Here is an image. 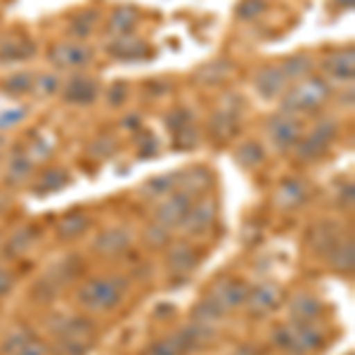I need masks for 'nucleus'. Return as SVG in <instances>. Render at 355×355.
<instances>
[{"label": "nucleus", "mask_w": 355, "mask_h": 355, "mask_svg": "<svg viewBox=\"0 0 355 355\" xmlns=\"http://www.w3.org/2000/svg\"><path fill=\"white\" fill-rule=\"evenodd\" d=\"M322 71L327 73L329 78H336V81H353L355 50L353 48L331 50V53L322 60Z\"/></svg>", "instance_id": "f8f14e48"}, {"label": "nucleus", "mask_w": 355, "mask_h": 355, "mask_svg": "<svg viewBox=\"0 0 355 355\" xmlns=\"http://www.w3.org/2000/svg\"><path fill=\"white\" fill-rule=\"evenodd\" d=\"M190 206H192V199L187 197L185 192H171L168 197L157 206L154 218L164 227H178L185 223L187 214H190Z\"/></svg>", "instance_id": "0eeeda50"}, {"label": "nucleus", "mask_w": 355, "mask_h": 355, "mask_svg": "<svg viewBox=\"0 0 355 355\" xmlns=\"http://www.w3.org/2000/svg\"><path fill=\"white\" fill-rule=\"evenodd\" d=\"M266 8H268L266 0H242L237 8V17L239 19H254V17L266 12Z\"/></svg>", "instance_id": "58836bf2"}, {"label": "nucleus", "mask_w": 355, "mask_h": 355, "mask_svg": "<svg viewBox=\"0 0 355 355\" xmlns=\"http://www.w3.org/2000/svg\"><path fill=\"white\" fill-rule=\"evenodd\" d=\"M95 324L88 318H64L55 327L57 355H85L95 341Z\"/></svg>", "instance_id": "f03ea898"}, {"label": "nucleus", "mask_w": 355, "mask_h": 355, "mask_svg": "<svg viewBox=\"0 0 355 355\" xmlns=\"http://www.w3.org/2000/svg\"><path fill=\"white\" fill-rule=\"evenodd\" d=\"M95 24H97V12L95 10H83L78 17H73L71 21V33L78 38H85L95 31Z\"/></svg>", "instance_id": "f704fd0d"}, {"label": "nucleus", "mask_w": 355, "mask_h": 355, "mask_svg": "<svg viewBox=\"0 0 355 355\" xmlns=\"http://www.w3.org/2000/svg\"><path fill=\"white\" fill-rule=\"evenodd\" d=\"M24 114H26V110H15V112H8V114H0V128L17 123L21 116H24Z\"/></svg>", "instance_id": "8fccbe9b"}, {"label": "nucleus", "mask_w": 355, "mask_h": 355, "mask_svg": "<svg viewBox=\"0 0 355 355\" xmlns=\"http://www.w3.org/2000/svg\"><path fill=\"white\" fill-rule=\"evenodd\" d=\"M88 225H90V218L83 211H71V214L62 216V220L57 223V234H60L62 239H73L88 230Z\"/></svg>", "instance_id": "b1692460"}, {"label": "nucleus", "mask_w": 355, "mask_h": 355, "mask_svg": "<svg viewBox=\"0 0 355 355\" xmlns=\"http://www.w3.org/2000/svg\"><path fill=\"white\" fill-rule=\"evenodd\" d=\"M157 150H159L157 140H154L150 133H145V140H140V157H150V154H154Z\"/></svg>", "instance_id": "09e8293b"}, {"label": "nucleus", "mask_w": 355, "mask_h": 355, "mask_svg": "<svg viewBox=\"0 0 355 355\" xmlns=\"http://www.w3.org/2000/svg\"><path fill=\"white\" fill-rule=\"evenodd\" d=\"M55 67H83L93 60V50L83 43H57L48 50Z\"/></svg>", "instance_id": "9b49d317"}, {"label": "nucleus", "mask_w": 355, "mask_h": 355, "mask_svg": "<svg viewBox=\"0 0 355 355\" xmlns=\"http://www.w3.org/2000/svg\"><path fill=\"white\" fill-rule=\"evenodd\" d=\"M282 299H284V294L277 284H261V287H256V289H249L246 306H249L251 315L263 318V315H270L272 311H277Z\"/></svg>", "instance_id": "1a4fd4ad"}, {"label": "nucleus", "mask_w": 355, "mask_h": 355, "mask_svg": "<svg viewBox=\"0 0 355 355\" xmlns=\"http://www.w3.org/2000/svg\"><path fill=\"white\" fill-rule=\"evenodd\" d=\"M237 133V114L234 112H218L211 119V135H216L220 142L230 140Z\"/></svg>", "instance_id": "cd10ccee"}, {"label": "nucleus", "mask_w": 355, "mask_h": 355, "mask_svg": "<svg viewBox=\"0 0 355 355\" xmlns=\"http://www.w3.org/2000/svg\"><path fill=\"white\" fill-rule=\"evenodd\" d=\"M125 279L119 277H95L88 279L78 291V303L88 311H112L121 303L125 294Z\"/></svg>", "instance_id": "7ed1b4c3"}, {"label": "nucleus", "mask_w": 355, "mask_h": 355, "mask_svg": "<svg viewBox=\"0 0 355 355\" xmlns=\"http://www.w3.org/2000/svg\"><path fill=\"white\" fill-rule=\"evenodd\" d=\"M234 159H237V162L242 164L244 168H254V166L263 164V159H266V152H263L261 142L251 140V142H242V145L234 150Z\"/></svg>", "instance_id": "c85d7f7f"}, {"label": "nucleus", "mask_w": 355, "mask_h": 355, "mask_svg": "<svg viewBox=\"0 0 355 355\" xmlns=\"http://www.w3.org/2000/svg\"><path fill=\"white\" fill-rule=\"evenodd\" d=\"M90 152L93 154H100V157H107V154L114 152V142L110 137H102V140H97L93 147H90Z\"/></svg>", "instance_id": "49530a36"}, {"label": "nucleus", "mask_w": 355, "mask_h": 355, "mask_svg": "<svg viewBox=\"0 0 355 355\" xmlns=\"http://www.w3.org/2000/svg\"><path fill=\"white\" fill-rule=\"evenodd\" d=\"M145 239H147V244L152 246V249H162V246L168 244V227H164V225H150L145 230Z\"/></svg>", "instance_id": "ea45409f"}, {"label": "nucleus", "mask_w": 355, "mask_h": 355, "mask_svg": "<svg viewBox=\"0 0 355 355\" xmlns=\"http://www.w3.org/2000/svg\"><path fill=\"white\" fill-rule=\"evenodd\" d=\"M12 287H15L12 272L0 270V299H3V296H8V294H10V289H12Z\"/></svg>", "instance_id": "de8ad7c7"}, {"label": "nucleus", "mask_w": 355, "mask_h": 355, "mask_svg": "<svg viewBox=\"0 0 355 355\" xmlns=\"http://www.w3.org/2000/svg\"><path fill=\"white\" fill-rule=\"evenodd\" d=\"M36 239H38V227L26 225V227H21V230H17L15 234H10L8 244H5V251H8L10 259H15V256L31 249V244L36 242Z\"/></svg>", "instance_id": "393cba45"}, {"label": "nucleus", "mask_w": 355, "mask_h": 355, "mask_svg": "<svg viewBox=\"0 0 355 355\" xmlns=\"http://www.w3.org/2000/svg\"><path fill=\"white\" fill-rule=\"evenodd\" d=\"M287 83L289 81H287V76H284V71L279 64L261 67L254 76L256 90H259L263 97H268V100H270V97H277L284 88H287Z\"/></svg>", "instance_id": "ddd939ff"}, {"label": "nucleus", "mask_w": 355, "mask_h": 355, "mask_svg": "<svg viewBox=\"0 0 355 355\" xmlns=\"http://www.w3.org/2000/svg\"><path fill=\"white\" fill-rule=\"evenodd\" d=\"M95 251H100L102 256H116L125 251L130 246V234L125 230H119V227H114V230H107L102 232L100 237L95 239Z\"/></svg>", "instance_id": "aec40b11"}, {"label": "nucleus", "mask_w": 355, "mask_h": 355, "mask_svg": "<svg viewBox=\"0 0 355 355\" xmlns=\"http://www.w3.org/2000/svg\"><path fill=\"white\" fill-rule=\"evenodd\" d=\"M178 185L185 187L187 197H190V192H194V197H197V194L206 192L211 185H214V175H211L209 168L197 166V168H190L187 173H180V178H178Z\"/></svg>", "instance_id": "412c9836"}, {"label": "nucleus", "mask_w": 355, "mask_h": 355, "mask_svg": "<svg viewBox=\"0 0 355 355\" xmlns=\"http://www.w3.org/2000/svg\"><path fill=\"white\" fill-rule=\"evenodd\" d=\"M331 95V88L324 78L311 76L291 85L282 97V110L287 114H311L324 105Z\"/></svg>", "instance_id": "f257e3e1"}, {"label": "nucleus", "mask_w": 355, "mask_h": 355, "mask_svg": "<svg viewBox=\"0 0 355 355\" xmlns=\"http://www.w3.org/2000/svg\"><path fill=\"white\" fill-rule=\"evenodd\" d=\"M17 355H48V348H45L43 341H38L36 336H33V339H28L24 346L17 351Z\"/></svg>", "instance_id": "37998d69"}, {"label": "nucleus", "mask_w": 355, "mask_h": 355, "mask_svg": "<svg viewBox=\"0 0 355 355\" xmlns=\"http://www.w3.org/2000/svg\"><path fill=\"white\" fill-rule=\"evenodd\" d=\"M107 53L116 60H142V57H150V48L145 41L133 36H119L116 41L107 45Z\"/></svg>", "instance_id": "a211bd4d"}, {"label": "nucleus", "mask_w": 355, "mask_h": 355, "mask_svg": "<svg viewBox=\"0 0 355 355\" xmlns=\"http://www.w3.org/2000/svg\"><path fill=\"white\" fill-rule=\"evenodd\" d=\"M97 97V81L88 76H73L64 88V100L73 105H90Z\"/></svg>", "instance_id": "6ab92c4d"}, {"label": "nucleus", "mask_w": 355, "mask_h": 355, "mask_svg": "<svg viewBox=\"0 0 355 355\" xmlns=\"http://www.w3.org/2000/svg\"><path fill=\"white\" fill-rule=\"evenodd\" d=\"M31 88H33V78H31V73H24V71L15 73V76H10L3 81V90L10 95H24Z\"/></svg>", "instance_id": "e433bc0d"}, {"label": "nucleus", "mask_w": 355, "mask_h": 355, "mask_svg": "<svg viewBox=\"0 0 355 355\" xmlns=\"http://www.w3.org/2000/svg\"><path fill=\"white\" fill-rule=\"evenodd\" d=\"M36 48H33L28 41H8L5 45H0V60L3 62H19V60H28Z\"/></svg>", "instance_id": "2f4dec72"}, {"label": "nucleus", "mask_w": 355, "mask_h": 355, "mask_svg": "<svg viewBox=\"0 0 355 355\" xmlns=\"http://www.w3.org/2000/svg\"><path fill=\"white\" fill-rule=\"evenodd\" d=\"M38 90H41L43 95H53L60 90V81H57L55 76H41L38 78Z\"/></svg>", "instance_id": "a18cd8bd"}, {"label": "nucleus", "mask_w": 355, "mask_h": 355, "mask_svg": "<svg viewBox=\"0 0 355 355\" xmlns=\"http://www.w3.org/2000/svg\"><path fill=\"white\" fill-rule=\"evenodd\" d=\"M137 21V12L135 8H130V5H123V8H116L110 17V31L119 33V36H128L130 31H133Z\"/></svg>", "instance_id": "bb28decb"}, {"label": "nucleus", "mask_w": 355, "mask_h": 355, "mask_svg": "<svg viewBox=\"0 0 355 355\" xmlns=\"http://www.w3.org/2000/svg\"><path fill=\"white\" fill-rule=\"evenodd\" d=\"M5 206H8V199H5V197H0V211H3Z\"/></svg>", "instance_id": "864d4df0"}, {"label": "nucleus", "mask_w": 355, "mask_h": 355, "mask_svg": "<svg viewBox=\"0 0 355 355\" xmlns=\"http://www.w3.org/2000/svg\"><path fill=\"white\" fill-rule=\"evenodd\" d=\"M128 97V85H125L123 81H119V83H114L112 85V90H110V105H121V102Z\"/></svg>", "instance_id": "c03bdc74"}, {"label": "nucleus", "mask_w": 355, "mask_h": 355, "mask_svg": "<svg viewBox=\"0 0 355 355\" xmlns=\"http://www.w3.org/2000/svg\"><path fill=\"white\" fill-rule=\"evenodd\" d=\"M275 202L282 209H299L301 204L308 202V187L303 185L299 178H284L275 192Z\"/></svg>", "instance_id": "dca6fc26"}, {"label": "nucleus", "mask_w": 355, "mask_h": 355, "mask_svg": "<svg viewBox=\"0 0 355 355\" xmlns=\"http://www.w3.org/2000/svg\"><path fill=\"white\" fill-rule=\"evenodd\" d=\"M279 67H282L287 81H294V78H303L308 71H311L313 62L308 55H294V57H289V60H284Z\"/></svg>", "instance_id": "72a5a7b5"}, {"label": "nucleus", "mask_w": 355, "mask_h": 355, "mask_svg": "<svg viewBox=\"0 0 355 355\" xmlns=\"http://www.w3.org/2000/svg\"><path fill=\"white\" fill-rule=\"evenodd\" d=\"M31 168H33V159L21 152H15L8 164V180L12 182V185H19L24 178H28Z\"/></svg>", "instance_id": "c756f323"}, {"label": "nucleus", "mask_w": 355, "mask_h": 355, "mask_svg": "<svg viewBox=\"0 0 355 355\" xmlns=\"http://www.w3.org/2000/svg\"><path fill=\"white\" fill-rule=\"evenodd\" d=\"M322 313V303L315 299L313 294H296L291 299V315L296 322H313Z\"/></svg>", "instance_id": "4be33fe9"}, {"label": "nucleus", "mask_w": 355, "mask_h": 355, "mask_svg": "<svg viewBox=\"0 0 355 355\" xmlns=\"http://www.w3.org/2000/svg\"><path fill=\"white\" fill-rule=\"evenodd\" d=\"M216 336V329L209 324H190L182 327L175 334L164 336L162 341H157L150 348V355H187L197 351L199 346H204L206 341H211Z\"/></svg>", "instance_id": "20e7f679"}, {"label": "nucleus", "mask_w": 355, "mask_h": 355, "mask_svg": "<svg viewBox=\"0 0 355 355\" xmlns=\"http://www.w3.org/2000/svg\"><path fill=\"white\" fill-rule=\"evenodd\" d=\"M197 145V130H194V125H185V128H180L175 133V140H173V150H192V147Z\"/></svg>", "instance_id": "a19ab883"}, {"label": "nucleus", "mask_w": 355, "mask_h": 355, "mask_svg": "<svg viewBox=\"0 0 355 355\" xmlns=\"http://www.w3.org/2000/svg\"><path fill=\"white\" fill-rule=\"evenodd\" d=\"M166 123H168L171 130H175V133H178L180 128H185V125L192 123V114L187 110H182V107H178L175 112L168 114V121H166Z\"/></svg>", "instance_id": "79ce46f5"}, {"label": "nucleus", "mask_w": 355, "mask_h": 355, "mask_svg": "<svg viewBox=\"0 0 355 355\" xmlns=\"http://www.w3.org/2000/svg\"><path fill=\"white\" fill-rule=\"evenodd\" d=\"M246 296H249V284H246L244 279L225 277V279H220L214 289H211L209 299H214L223 308V311H225V308L242 306V303L246 301Z\"/></svg>", "instance_id": "9d476101"}, {"label": "nucleus", "mask_w": 355, "mask_h": 355, "mask_svg": "<svg viewBox=\"0 0 355 355\" xmlns=\"http://www.w3.org/2000/svg\"><path fill=\"white\" fill-rule=\"evenodd\" d=\"M308 244L315 254L327 256L336 244H339V225L334 220H320L315 223L308 232Z\"/></svg>", "instance_id": "4468645a"}, {"label": "nucleus", "mask_w": 355, "mask_h": 355, "mask_svg": "<svg viewBox=\"0 0 355 355\" xmlns=\"http://www.w3.org/2000/svg\"><path fill=\"white\" fill-rule=\"evenodd\" d=\"M336 3H339L341 8H353V0H336Z\"/></svg>", "instance_id": "603ef678"}, {"label": "nucleus", "mask_w": 355, "mask_h": 355, "mask_svg": "<svg viewBox=\"0 0 355 355\" xmlns=\"http://www.w3.org/2000/svg\"><path fill=\"white\" fill-rule=\"evenodd\" d=\"M329 263L336 272H343V275H351L353 272V266H355V246H353V239H339V244L329 251Z\"/></svg>", "instance_id": "5701e85b"}, {"label": "nucleus", "mask_w": 355, "mask_h": 355, "mask_svg": "<svg viewBox=\"0 0 355 355\" xmlns=\"http://www.w3.org/2000/svg\"><path fill=\"white\" fill-rule=\"evenodd\" d=\"M353 204V182H348L341 190V206H351Z\"/></svg>", "instance_id": "3c124183"}, {"label": "nucleus", "mask_w": 355, "mask_h": 355, "mask_svg": "<svg viewBox=\"0 0 355 355\" xmlns=\"http://www.w3.org/2000/svg\"><path fill=\"white\" fill-rule=\"evenodd\" d=\"M275 343L279 348L289 353H308V351H320L324 343L322 331H318L311 322H294L289 327H277L275 329Z\"/></svg>", "instance_id": "39448f33"}, {"label": "nucleus", "mask_w": 355, "mask_h": 355, "mask_svg": "<svg viewBox=\"0 0 355 355\" xmlns=\"http://www.w3.org/2000/svg\"><path fill=\"white\" fill-rule=\"evenodd\" d=\"M336 133H339V125H336L334 119H322L318 125L313 128V133L308 137H303V140L296 142V157L301 159V162H313V159L322 157L324 152H327L329 142L334 140Z\"/></svg>", "instance_id": "423d86ee"}, {"label": "nucleus", "mask_w": 355, "mask_h": 355, "mask_svg": "<svg viewBox=\"0 0 355 355\" xmlns=\"http://www.w3.org/2000/svg\"><path fill=\"white\" fill-rule=\"evenodd\" d=\"M301 123L291 114H279V116H272L268 121V135H270V142L279 152L294 147L301 140Z\"/></svg>", "instance_id": "6e6552de"}, {"label": "nucleus", "mask_w": 355, "mask_h": 355, "mask_svg": "<svg viewBox=\"0 0 355 355\" xmlns=\"http://www.w3.org/2000/svg\"><path fill=\"white\" fill-rule=\"evenodd\" d=\"M199 256L190 244H175L166 256V268L171 275H190L197 266Z\"/></svg>", "instance_id": "f3484780"}, {"label": "nucleus", "mask_w": 355, "mask_h": 355, "mask_svg": "<svg viewBox=\"0 0 355 355\" xmlns=\"http://www.w3.org/2000/svg\"><path fill=\"white\" fill-rule=\"evenodd\" d=\"M0 152H3V140H0Z\"/></svg>", "instance_id": "5fc2aeb1"}, {"label": "nucleus", "mask_w": 355, "mask_h": 355, "mask_svg": "<svg viewBox=\"0 0 355 355\" xmlns=\"http://www.w3.org/2000/svg\"><path fill=\"white\" fill-rule=\"evenodd\" d=\"M178 178H180V173L150 178V180L142 185V194H145V199H159V197H164V194H171L173 187L178 185Z\"/></svg>", "instance_id": "a878e982"}, {"label": "nucleus", "mask_w": 355, "mask_h": 355, "mask_svg": "<svg viewBox=\"0 0 355 355\" xmlns=\"http://www.w3.org/2000/svg\"><path fill=\"white\" fill-rule=\"evenodd\" d=\"M69 182V175H67V171H62V168H48L43 173V178L38 180V185H36V192L38 194H48V192H57V190H62Z\"/></svg>", "instance_id": "473e14b6"}, {"label": "nucleus", "mask_w": 355, "mask_h": 355, "mask_svg": "<svg viewBox=\"0 0 355 355\" xmlns=\"http://www.w3.org/2000/svg\"><path fill=\"white\" fill-rule=\"evenodd\" d=\"M28 339H33V331L28 329V327H19V329H15L12 334L8 336V339L3 341V353H15L19 351L21 346L28 341Z\"/></svg>", "instance_id": "4c0bfd02"}, {"label": "nucleus", "mask_w": 355, "mask_h": 355, "mask_svg": "<svg viewBox=\"0 0 355 355\" xmlns=\"http://www.w3.org/2000/svg\"><path fill=\"white\" fill-rule=\"evenodd\" d=\"M214 220H216V202L202 199V202L190 206V214H187L182 225H185V230L190 234H202L214 225Z\"/></svg>", "instance_id": "2eb2a0df"}, {"label": "nucleus", "mask_w": 355, "mask_h": 355, "mask_svg": "<svg viewBox=\"0 0 355 355\" xmlns=\"http://www.w3.org/2000/svg\"><path fill=\"white\" fill-rule=\"evenodd\" d=\"M223 315H225V311H223V308L214 299H204L197 308H194L192 318H194V322L209 324V327H214V324L218 322Z\"/></svg>", "instance_id": "7c9ffc66"}, {"label": "nucleus", "mask_w": 355, "mask_h": 355, "mask_svg": "<svg viewBox=\"0 0 355 355\" xmlns=\"http://www.w3.org/2000/svg\"><path fill=\"white\" fill-rule=\"evenodd\" d=\"M227 73H230V64H227V62H211V64H204L199 69L197 78L202 83H218Z\"/></svg>", "instance_id": "c9c22d12"}]
</instances>
